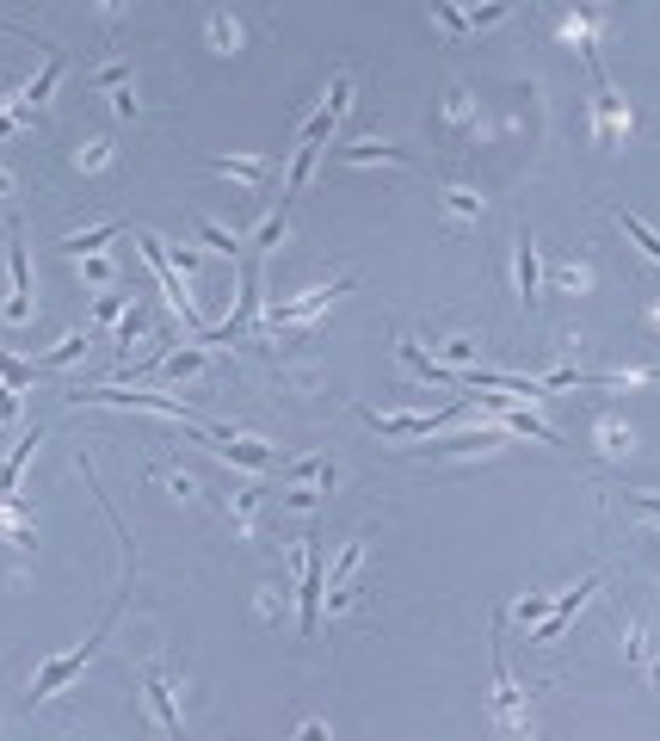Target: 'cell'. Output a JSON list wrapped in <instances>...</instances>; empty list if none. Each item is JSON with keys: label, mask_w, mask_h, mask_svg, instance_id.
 <instances>
[{"label": "cell", "mask_w": 660, "mask_h": 741, "mask_svg": "<svg viewBox=\"0 0 660 741\" xmlns=\"http://www.w3.org/2000/svg\"><path fill=\"white\" fill-rule=\"evenodd\" d=\"M346 99H352V75H334V87H327V99H321V112L303 124L297 149H290V167H284V204H290V198H297V192L309 186L315 161L327 155V143H334V124L346 118Z\"/></svg>", "instance_id": "obj_1"}, {"label": "cell", "mask_w": 660, "mask_h": 741, "mask_svg": "<svg viewBox=\"0 0 660 741\" xmlns=\"http://www.w3.org/2000/svg\"><path fill=\"white\" fill-rule=\"evenodd\" d=\"M124 593H130V575H124V587H118V599H112V606H105V618H99V630H93V637L81 643V649H68V655H56L50 667H38V680H31V704H44V698H56L68 680H75L81 674V667L93 661V649H99V637H105V624H112V612L124 606Z\"/></svg>", "instance_id": "obj_2"}, {"label": "cell", "mask_w": 660, "mask_h": 741, "mask_svg": "<svg viewBox=\"0 0 660 741\" xmlns=\"http://www.w3.org/2000/svg\"><path fill=\"white\" fill-rule=\"evenodd\" d=\"M475 402H445V408H432V414H377V408H358L364 427H377L383 439H432L438 427H451V420H463Z\"/></svg>", "instance_id": "obj_3"}, {"label": "cell", "mask_w": 660, "mask_h": 741, "mask_svg": "<svg viewBox=\"0 0 660 741\" xmlns=\"http://www.w3.org/2000/svg\"><path fill=\"white\" fill-rule=\"evenodd\" d=\"M136 247H142V260L155 266V278H161V291H167V303L186 315V328L192 334H204V322H198V303H192V291H186V272H179L173 260H167V247L155 241V235H136Z\"/></svg>", "instance_id": "obj_4"}, {"label": "cell", "mask_w": 660, "mask_h": 741, "mask_svg": "<svg viewBox=\"0 0 660 741\" xmlns=\"http://www.w3.org/2000/svg\"><path fill=\"white\" fill-rule=\"evenodd\" d=\"M297 569H303V637H315L321 630V606H327V569H321V550H315V538H303L297 544Z\"/></svg>", "instance_id": "obj_5"}, {"label": "cell", "mask_w": 660, "mask_h": 741, "mask_svg": "<svg viewBox=\"0 0 660 741\" xmlns=\"http://www.w3.org/2000/svg\"><path fill=\"white\" fill-rule=\"evenodd\" d=\"M68 402H99V408H149V414H167V420H192L186 402L173 396H136V390H118V383H99V390H68Z\"/></svg>", "instance_id": "obj_6"}, {"label": "cell", "mask_w": 660, "mask_h": 741, "mask_svg": "<svg viewBox=\"0 0 660 741\" xmlns=\"http://www.w3.org/2000/svg\"><path fill=\"white\" fill-rule=\"evenodd\" d=\"M599 587H605V569H593L580 587H568V593L556 599V606H549V612L531 624V643H562V630H568V618L580 612V599H586V593H599Z\"/></svg>", "instance_id": "obj_7"}, {"label": "cell", "mask_w": 660, "mask_h": 741, "mask_svg": "<svg viewBox=\"0 0 660 741\" xmlns=\"http://www.w3.org/2000/svg\"><path fill=\"white\" fill-rule=\"evenodd\" d=\"M198 439L216 451V457H229V464H241V470H272L278 457H272V445H260V439H235V433H223V427H198Z\"/></svg>", "instance_id": "obj_8"}, {"label": "cell", "mask_w": 660, "mask_h": 741, "mask_svg": "<svg viewBox=\"0 0 660 741\" xmlns=\"http://www.w3.org/2000/svg\"><path fill=\"white\" fill-rule=\"evenodd\" d=\"M352 285H358V272L334 278V285H321V291H309V297H297V303H272V322H278V328H303L309 315H321L327 303H334V297H346Z\"/></svg>", "instance_id": "obj_9"}, {"label": "cell", "mask_w": 660, "mask_h": 741, "mask_svg": "<svg viewBox=\"0 0 660 741\" xmlns=\"http://www.w3.org/2000/svg\"><path fill=\"white\" fill-rule=\"evenodd\" d=\"M7 272H13V297H7V322H31V260H25V247L13 235L7 247Z\"/></svg>", "instance_id": "obj_10"}, {"label": "cell", "mask_w": 660, "mask_h": 741, "mask_svg": "<svg viewBox=\"0 0 660 741\" xmlns=\"http://www.w3.org/2000/svg\"><path fill=\"white\" fill-rule=\"evenodd\" d=\"M482 408H488V414H500V420H506V433H531V439H537V445H562V433H556V427H543V420H537V414H531V408H506V402H500V396H482Z\"/></svg>", "instance_id": "obj_11"}, {"label": "cell", "mask_w": 660, "mask_h": 741, "mask_svg": "<svg viewBox=\"0 0 660 741\" xmlns=\"http://www.w3.org/2000/svg\"><path fill=\"white\" fill-rule=\"evenodd\" d=\"M395 352H401V365H408L414 377H426V383H445V390H463V371H451V365H438L432 352H420L414 340H395Z\"/></svg>", "instance_id": "obj_12"}, {"label": "cell", "mask_w": 660, "mask_h": 741, "mask_svg": "<svg viewBox=\"0 0 660 741\" xmlns=\"http://www.w3.org/2000/svg\"><path fill=\"white\" fill-rule=\"evenodd\" d=\"M142 692H149V704H155V717H161L167 735H186V723H179V704H173V680L161 674V667H149V674H142Z\"/></svg>", "instance_id": "obj_13"}, {"label": "cell", "mask_w": 660, "mask_h": 741, "mask_svg": "<svg viewBox=\"0 0 660 741\" xmlns=\"http://www.w3.org/2000/svg\"><path fill=\"white\" fill-rule=\"evenodd\" d=\"M537 297H543V266H537V241H531V229H519V303H525V315L537 309Z\"/></svg>", "instance_id": "obj_14"}, {"label": "cell", "mask_w": 660, "mask_h": 741, "mask_svg": "<svg viewBox=\"0 0 660 741\" xmlns=\"http://www.w3.org/2000/svg\"><path fill=\"white\" fill-rule=\"evenodd\" d=\"M38 439H44V427H31V433L7 451V464H0V494H13V488H19V476H25V464H31V451H38Z\"/></svg>", "instance_id": "obj_15"}, {"label": "cell", "mask_w": 660, "mask_h": 741, "mask_svg": "<svg viewBox=\"0 0 660 741\" xmlns=\"http://www.w3.org/2000/svg\"><path fill=\"white\" fill-rule=\"evenodd\" d=\"M494 711H500V717H519V692H512V674H506V649H500V624H494Z\"/></svg>", "instance_id": "obj_16"}, {"label": "cell", "mask_w": 660, "mask_h": 741, "mask_svg": "<svg viewBox=\"0 0 660 741\" xmlns=\"http://www.w3.org/2000/svg\"><path fill=\"white\" fill-rule=\"evenodd\" d=\"M284 476H290V482H309V488H334V482H340V470L327 464V457H290Z\"/></svg>", "instance_id": "obj_17"}, {"label": "cell", "mask_w": 660, "mask_h": 741, "mask_svg": "<svg viewBox=\"0 0 660 741\" xmlns=\"http://www.w3.org/2000/svg\"><path fill=\"white\" fill-rule=\"evenodd\" d=\"M605 210H611V217H617V223H623V235H630V241H636V247H642V254H648V260H654V266H660V235H654V229H648V223H642V217H636V210H623V204H605Z\"/></svg>", "instance_id": "obj_18"}, {"label": "cell", "mask_w": 660, "mask_h": 741, "mask_svg": "<svg viewBox=\"0 0 660 741\" xmlns=\"http://www.w3.org/2000/svg\"><path fill=\"white\" fill-rule=\"evenodd\" d=\"M124 235V223H99V229H87V235H68V241H56L68 260H81V254H93V247H105V241H118Z\"/></svg>", "instance_id": "obj_19"}, {"label": "cell", "mask_w": 660, "mask_h": 741, "mask_svg": "<svg viewBox=\"0 0 660 741\" xmlns=\"http://www.w3.org/2000/svg\"><path fill=\"white\" fill-rule=\"evenodd\" d=\"M488 445H500L494 427H482V433H451V439H438V445H426V451H432V457H457V451H488Z\"/></svg>", "instance_id": "obj_20"}, {"label": "cell", "mask_w": 660, "mask_h": 741, "mask_svg": "<svg viewBox=\"0 0 660 741\" xmlns=\"http://www.w3.org/2000/svg\"><path fill=\"white\" fill-rule=\"evenodd\" d=\"M56 81H62V50H50V62H44V75L38 81H31L25 93H19V105H31V112H38V105L56 93Z\"/></svg>", "instance_id": "obj_21"}, {"label": "cell", "mask_w": 660, "mask_h": 741, "mask_svg": "<svg viewBox=\"0 0 660 741\" xmlns=\"http://www.w3.org/2000/svg\"><path fill=\"white\" fill-rule=\"evenodd\" d=\"M334 161H408V149H395V143H352V149H334Z\"/></svg>", "instance_id": "obj_22"}, {"label": "cell", "mask_w": 660, "mask_h": 741, "mask_svg": "<svg viewBox=\"0 0 660 741\" xmlns=\"http://www.w3.org/2000/svg\"><path fill=\"white\" fill-rule=\"evenodd\" d=\"M81 352H87V334H68L62 346H50V352H44V359H38V371H56V365H75V359H81Z\"/></svg>", "instance_id": "obj_23"}, {"label": "cell", "mask_w": 660, "mask_h": 741, "mask_svg": "<svg viewBox=\"0 0 660 741\" xmlns=\"http://www.w3.org/2000/svg\"><path fill=\"white\" fill-rule=\"evenodd\" d=\"M198 241L210 247V254H241V241H235L223 223H210V217H198Z\"/></svg>", "instance_id": "obj_24"}, {"label": "cell", "mask_w": 660, "mask_h": 741, "mask_svg": "<svg viewBox=\"0 0 660 741\" xmlns=\"http://www.w3.org/2000/svg\"><path fill=\"white\" fill-rule=\"evenodd\" d=\"M0 377H7V383H13V390H25V383H31V377H38V359H13V352H7V346H0Z\"/></svg>", "instance_id": "obj_25"}, {"label": "cell", "mask_w": 660, "mask_h": 741, "mask_svg": "<svg viewBox=\"0 0 660 741\" xmlns=\"http://www.w3.org/2000/svg\"><path fill=\"white\" fill-rule=\"evenodd\" d=\"M173 377H198L204 371V346H186V352H167V359H161Z\"/></svg>", "instance_id": "obj_26"}, {"label": "cell", "mask_w": 660, "mask_h": 741, "mask_svg": "<svg viewBox=\"0 0 660 741\" xmlns=\"http://www.w3.org/2000/svg\"><path fill=\"white\" fill-rule=\"evenodd\" d=\"M210 167H216V173H241L247 186H260L266 173H272V161H210Z\"/></svg>", "instance_id": "obj_27"}, {"label": "cell", "mask_w": 660, "mask_h": 741, "mask_svg": "<svg viewBox=\"0 0 660 741\" xmlns=\"http://www.w3.org/2000/svg\"><path fill=\"white\" fill-rule=\"evenodd\" d=\"M432 13H438V25H445L451 38H463V31H469V13H463V7H451V0H432Z\"/></svg>", "instance_id": "obj_28"}, {"label": "cell", "mask_w": 660, "mask_h": 741, "mask_svg": "<svg viewBox=\"0 0 660 741\" xmlns=\"http://www.w3.org/2000/svg\"><path fill=\"white\" fill-rule=\"evenodd\" d=\"M445 204H451V217H482V198L463 192V186H451V192H445Z\"/></svg>", "instance_id": "obj_29"}, {"label": "cell", "mask_w": 660, "mask_h": 741, "mask_svg": "<svg viewBox=\"0 0 660 741\" xmlns=\"http://www.w3.org/2000/svg\"><path fill=\"white\" fill-rule=\"evenodd\" d=\"M506 7H512V0H488V7H469V31H482V25L506 19Z\"/></svg>", "instance_id": "obj_30"}, {"label": "cell", "mask_w": 660, "mask_h": 741, "mask_svg": "<svg viewBox=\"0 0 660 741\" xmlns=\"http://www.w3.org/2000/svg\"><path fill=\"white\" fill-rule=\"evenodd\" d=\"M142 328H149V309H136V315H118V340H124V346H136V334H142Z\"/></svg>", "instance_id": "obj_31"}, {"label": "cell", "mask_w": 660, "mask_h": 741, "mask_svg": "<svg viewBox=\"0 0 660 741\" xmlns=\"http://www.w3.org/2000/svg\"><path fill=\"white\" fill-rule=\"evenodd\" d=\"M124 81H130V62H105V68H99V87H112V93H118Z\"/></svg>", "instance_id": "obj_32"}, {"label": "cell", "mask_w": 660, "mask_h": 741, "mask_svg": "<svg viewBox=\"0 0 660 741\" xmlns=\"http://www.w3.org/2000/svg\"><path fill=\"white\" fill-rule=\"evenodd\" d=\"M438 352H445L451 365H469V359H475V346H469V340H438Z\"/></svg>", "instance_id": "obj_33"}, {"label": "cell", "mask_w": 660, "mask_h": 741, "mask_svg": "<svg viewBox=\"0 0 660 741\" xmlns=\"http://www.w3.org/2000/svg\"><path fill=\"white\" fill-rule=\"evenodd\" d=\"M167 260H173L179 272H186V278H192V272H198V247H173V254H167Z\"/></svg>", "instance_id": "obj_34"}, {"label": "cell", "mask_w": 660, "mask_h": 741, "mask_svg": "<svg viewBox=\"0 0 660 741\" xmlns=\"http://www.w3.org/2000/svg\"><path fill=\"white\" fill-rule=\"evenodd\" d=\"M543 612H549V599H543V593H531V599H525V606H519V618H525V624H537Z\"/></svg>", "instance_id": "obj_35"}, {"label": "cell", "mask_w": 660, "mask_h": 741, "mask_svg": "<svg viewBox=\"0 0 660 741\" xmlns=\"http://www.w3.org/2000/svg\"><path fill=\"white\" fill-rule=\"evenodd\" d=\"M93 315H99V322H118V315H124V297H99Z\"/></svg>", "instance_id": "obj_36"}, {"label": "cell", "mask_w": 660, "mask_h": 741, "mask_svg": "<svg viewBox=\"0 0 660 741\" xmlns=\"http://www.w3.org/2000/svg\"><path fill=\"white\" fill-rule=\"evenodd\" d=\"M0 420H19V390H13V383L0 390Z\"/></svg>", "instance_id": "obj_37"}, {"label": "cell", "mask_w": 660, "mask_h": 741, "mask_svg": "<svg viewBox=\"0 0 660 741\" xmlns=\"http://www.w3.org/2000/svg\"><path fill=\"white\" fill-rule=\"evenodd\" d=\"M112 105H118V118H136V93H130V87H118Z\"/></svg>", "instance_id": "obj_38"}, {"label": "cell", "mask_w": 660, "mask_h": 741, "mask_svg": "<svg viewBox=\"0 0 660 741\" xmlns=\"http://www.w3.org/2000/svg\"><path fill=\"white\" fill-rule=\"evenodd\" d=\"M623 501H630L636 513H660V494H623Z\"/></svg>", "instance_id": "obj_39"}, {"label": "cell", "mask_w": 660, "mask_h": 741, "mask_svg": "<svg viewBox=\"0 0 660 741\" xmlns=\"http://www.w3.org/2000/svg\"><path fill=\"white\" fill-rule=\"evenodd\" d=\"M0 507H13V501H7V494H0Z\"/></svg>", "instance_id": "obj_40"}, {"label": "cell", "mask_w": 660, "mask_h": 741, "mask_svg": "<svg viewBox=\"0 0 660 741\" xmlns=\"http://www.w3.org/2000/svg\"><path fill=\"white\" fill-rule=\"evenodd\" d=\"M654 519H660V513H654Z\"/></svg>", "instance_id": "obj_41"}]
</instances>
